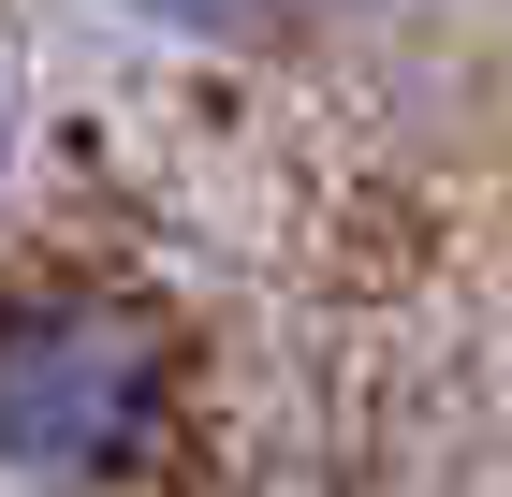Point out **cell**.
I'll use <instances>...</instances> for the list:
<instances>
[{
	"instance_id": "obj_3",
	"label": "cell",
	"mask_w": 512,
	"mask_h": 497,
	"mask_svg": "<svg viewBox=\"0 0 512 497\" xmlns=\"http://www.w3.org/2000/svg\"><path fill=\"white\" fill-rule=\"evenodd\" d=\"M15 147H30V103L0 88V191H15Z\"/></svg>"
},
{
	"instance_id": "obj_2",
	"label": "cell",
	"mask_w": 512,
	"mask_h": 497,
	"mask_svg": "<svg viewBox=\"0 0 512 497\" xmlns=\"http://www.w3.org/2000/svg\"><path fill=\"white\" fill-rule=\"evenodd\" d=\"M118 15H161V30H264V0H118Z\"/></svg>"
},
{
	"instance_id": "obj_1",
	"label": "cell",
	"mask_w": 512,
	"mask_h": 497,
	"mask_svg": "<svg viewBox=\"0 0 512 497\" xmlns=\"http://www.w3.org/2000/svg\"><path fill=\"white\" fill-rule=\"evenodd\" d=\"M161 395H176V366H161L147 307H118V293L0 307V468L15 483L88 497V483H118V468H147Z\"/></svg>"
}]
</instances>
